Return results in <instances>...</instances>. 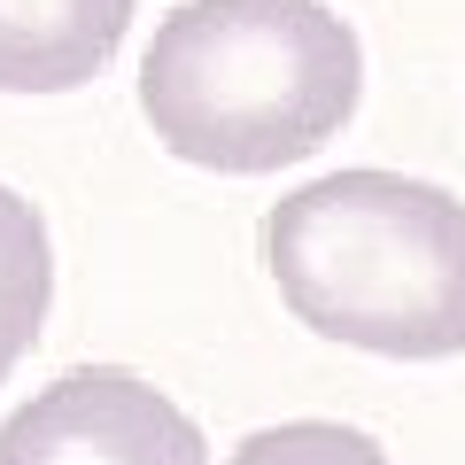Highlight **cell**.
I'll use <instances>...</instances> for the list:
<instances>
[{
    "instance_id": "5b68a950",
    "label": "cell",
    "mask_w": 465,
    "mask_h": 465,
    "mask_svg": "<svg viewBox=\"0 0 465 465\" xmlns=\"http://www.w3.org/2000/svg\"><path fill=\"white\" fill-rule=\"evenodd\" d=\"M54 302V256H47V225L24 194L0 186V381L24 365V349L39 341Z\"/></svg>"
},
{
    "instance_id": "8992f818",
    "label": "cell",
    "mask_w": 465,
    "mask_h": 465,
    "mask_svg": "<svg viewBox=\"0 0 465 465\" xmlns=\"http://www.w3.org/2000/svg\"><path fill=\"white\" fill-rule=\"evenodd\" d=\"M225 465H388V450L357 427H333V419H287V427L249 434Z\"/></svg>"
},
{
    "instance_id": "277c9868",
    "label": "cell",
    "mask_w": 465,
    "mask_h": 465,
    "mask_svg": "<svg viewBox=\"0 0 465 465\" xmlns=\"http://www.w3.org/2000/svg\"><path fill=\"white\" fill-rule=\"evenodd\" d=\"M133 0H0V94H70L124 47Z\"/></svg>"
},
{
    "instance_id": "3957f363",
    "label": "cell",
    "mask_w": 465,
    "mask_h": 465,
    "mask_svg": "<svg viewBox=\"0 0 465 465\" xmlns=\"http://www.w3.org/2000/svg\"><path fill=\"white\" fill-rule=\"evenodd\" d=\"M0 465H210V450L163 388L78 365L0 427Z\"/></svg>"
},
{
    "instance_id": "7a4b0ae2",
    "label": "cell",
    "mask_w": 465,
    "mask_h": 465,
    "mask_svg": "<svg viewBox=\"0 0 465 465\" xmlns=\"http://www.w3.org/2000/svg\"><path fill=\"white\" fill-rule=\"evenodd\" d=\"M264 264L311 333L372 357L465 349V202L403 171H333L264 217Z\"/></svg>"
},
{
    "instance_id": "6da1fadb",
    "label": "cell",
    "mask_w": 465,
    "mask_h": 465,
    "mask_svg": "<svg viewBox=\"0 0 465 465\" xmlns=\"http://www.w3.org/2000/svg\"><path fill=\"white\" fill-rule=\"evenodd\" d=\"M357 94L365 54L326 0H179L140 54L148 133L232 179L318 155Z\"/></svg>"
}]
</instances>
